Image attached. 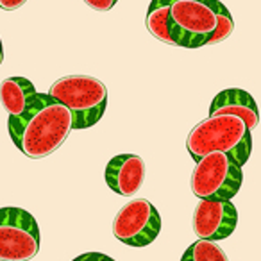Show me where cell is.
Masks as SVG:
<instances>
[{"instance_id":"obj_16","label":"cell","mask_w":261,"mask_h":261,"mask_svg":"<svg viewBox=\"0 0 261 261\" xmlns=\"http://www.w3.org/2000/svg\"><path fill=\"white\" fill-rule=\"evenodd\" d=\"M72 261H115V259L102 252H86V254L77 256L75 259H72Z\"/></svg>"},{"instance_id":"obj_8","label":"cell","mask_w":261,"mask_h":261,"mask_svg":"<svg viewBox=\"0 0 261 261\" xmlns=\"http://www.w3.org/2000/svg\"><path fill=\"white\" fill-rule=\"evenodd\" d=\"M238 211L231 200H200L193 213V232L199 240L218 242L234 232Z\"/></svg>"},{"instance_id":"obj_5","label":"cell","mask_w":261,"mask_h":261,"mask_svg":"<svg viewBox=\"0 0 261 261\" xmlns=\"http://www.w3.org/2000/svg\"><path fill=\"white\" fill-rule=\"evenodd\" d=\"M243 181L242 167L222 152H211L195 163L192 192L200 200H231Z\"/></svg>"},{"instance_id":"obj_3","label":"cell","mask_w":261,"mask_h":261,"mask_svg":"<svg viewBox=\"0 0 261 261\" xmlns=\"http://www.w3.org/2000/svg\"><path fill=\"white\" fill-rule=\"evenodd\" d=\"M54 100L72 113L73 129L93 127L108 108V90L102 81L91 75H66L58 79L48 90Z\"/></svg>"},{"instance_id":"obj_18","label":"cell","mask_w":261,"mask_h":261,"mask_svg":"<svg viewBox=\"0 0 261 261\" xmlns=\"http://www.w3.org/2000/svg\"><path fill=\"white\" fill-rule=\"evenodd\" d=\"M4 61V47H2V40H0V65Z\"/></svg>"},{"instance_id":"obj_2","label":"cell","mask_w":261,"mask_h":261,"mask_svg":"<svg viewBox=\"0 0 261 261\" xmlns=\"http://www.w3.org/2000/svg\"><path fill=\"white\" fill-rule=\"evenodd\" d=\"M186 149L195 163L211 152H222L243 167L252 152V135L238 116H207L193 127Z\"/></svg>"},{"instance_id":"obj_7","label":"cell","mask_w":261,"mask_h":261,"mask_svg":"<svg viewBox=\"0 0 261 261\" xmlns=\"http://www.w3.org/2000/svg\"><path fill=\"white\" fill-rule=\"evenodd\" d=\"M161 231V217L158 210L145 199L127 202L113 220V234L129 247H147Z\"/></svg>"},{"instance_id":"obj_1","label":"cell","mask_w":261,"mask_h":261,"mask_svg":"<svg viewBox=\"0 0 261 261\" xmlns=\"http://www.w3.org/2000/svg\"><path fill=\"white\" fill-rule=\"evenodd\" d=\"M73 129L72 113L48 93H36L20 116H9L8 130L13 143L31 160L54 154Z\"/></svg>"},{"instance_id":"obj_13","label":"cell","mask_w":261,"mask_h":261,"mask_svg":"<svg viewBox=\"0 0 261 261\" xmlns=\"http://www.w3.org/2000/svg\"><path fill=\"white\" fill-rule=\"evenodd\" d=\"M181 261H229L225 252L210 240H197L182 254Z\"/></svg>"},{"instance_id":"obj_11","label":"cell","mask_w":261,"mask_h":261,"mask_svg":"<svg viewBox=\"0 0 261 261\" xmlns=\"http://www.w3.org/2000/svg\"><path fill=\"white\" fill-rule=\"evenodd\" d=\"M36 93L34 84L25 77H8L0 84V102L9 116L22 115L34 100Z\"/></svg>"},{"instance_id":"obj_15","label":"cell","mask_w":261,"mask_h":261,"mask_svg":"<svg viewBox=\"0 0 261 261\" xmlns=\"http://www.w3.org/2000/svg\"><path fill=\"white\" fill-rule=\"evenodd\" d=\"M83 2L88 6V8L93 9V11L108 13V11H111V9L115 8L118 0H83Z\"/></svg>"},{"instance_id":"obj_14","label":"cell","mask_w":261,"mask_h":261,"mask_svg":"<svg viewBox=\"0 0 261 261\" xmlns=\"http://www.w3.org/2000/svg\"><path fill=\"white\" fill-rule=\"evenodd\" d=\"M232 31H234V20H232L229 9L220 2V6H218L217 29H215L211 40L207 41V45H217V43H220V41H225L232 34Z\"/></svg>"},{"instance_id":"obj_9","label":"cell","mask_w":261,"mask_h":261,"mask_svg":"<svg viewBox=\"0 0 261 261\" xmlns=\"http://www.w3.org/2000/svg\"><path fill=\"white\" fill-rule=\"evenodd\" d=\"M106 185L122 197H133L145 181V161L136 154L115 156L104 170Z\"/></svg>"},{"instance_id":"obj_10","label":"cell","mask_w":261,"mask_h":261,"mask_svg":"<svg viewBox=\"0 0 261 261\" xmlns=\"http://www.w3.org/2000/svg\"><path fill=\"white\" fill-rule=\"evenodd\" d=\"M217 115L238 116L249 127L250 133L259 125V109H257L256 100L249 91L240 90V88L224 90L213 98L210 106V116Z\"/></svg>"},{"instance_id":"obj_17","label":"cell","mask_w":261,"mask_h":261,"mask_svg":"<svg viewBox=\"0 0 261 261\" xmlns=\"http://www.w3.org/2000/svg\"><path fill=\"white\" fill-rule=\"evenodd\" d=\"M27 0H0V9H4V11H16Z\"/></svg>"},{"instance_id":"obj_6","label":"cell","mask_w":261,"mask_h":261,"mask_svg":"<svg viewBox=\"0 0 261 261\" xmlns=\"http://www.w3.org/2000/svg\"><path fill=\"white\" fill-rule=\"evenodd\" d=\"M38 222L22 207H0V261H31L40 252Z\"/></svg>"},{"instance_id":"obj_12","label":"cell","mask_w":261,"mask_h":261,"mask_svg":"<svg viewBox=\"0 0 261 261\" xmlns=\"http://www.w3.org/2000/svg\"><path fill=\"white\" fill-rule=\"evenodd\" d=\"M172 0H152L147 11L145 25L149 33L156 40L163 41L167 45H172L170 36H168V9H170Z\"/></svg>"},{"instance_id":"obj_4","label":"cell","mask_w":261,"mask_h":261,"mask_svg":"<svg viewBox=\"0 0 261 261\" xmlns=\"http://www.w3.org/2000/svg\"><path fill=\"white\" fill-rule=\"evenodd\" d=\"M220 0H172L168 36L172 45L199 48L207 45L218 22Z\"/></svg>"}]
</instances>
